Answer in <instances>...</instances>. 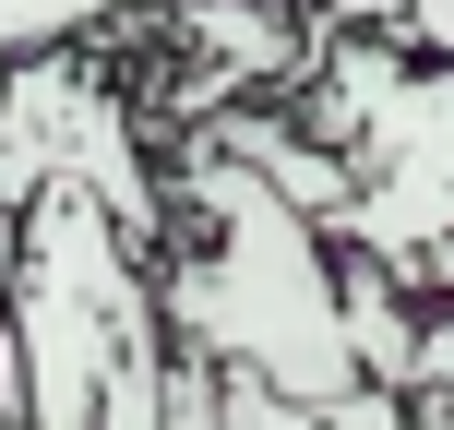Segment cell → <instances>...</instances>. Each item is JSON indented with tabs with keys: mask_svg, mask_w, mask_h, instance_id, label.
Listing matches in <instances>:
<instances>
[{
	"mask_svg": "<svg viewBox=\"0 0 454 430\" xmlns=\"http://www.w3.org/2000/svg\"><path fill=\"white\" fill-rule=\"evenodd\" d=\"M144 36H156V96H168V132H204L215 108H251V96H299V72L323 60V24L299 12V0H156V12H132ZM156 96H132V120L156 108Z\"/></svg>",
	"mask_w": 454,
	"mask_h": 430,
	"instance_id": "3",
	"label": "cell"
},
{
	"mask_svg": "<svg viewBox=\"0 0 454 430\" xmlns=\"http://www.w3.org/2000/svg\"><path fill=\"white\" fill-rule=\"evenodd\" d=\"M215 430H419V407H407V383H347V395L215 383Z\"/></svg>",
	"mask_w": 454,
	"mask_h": 430,
	"instance_id": "5",
	"label": "cell"
},
{
	"mask_svg": "<svg viewBox=\"0 0 454 430\" xmlns=\"http://www.w3.org/2000/svg\"><path fill=\"white\" fill-rule=\"evenodd\" d=\"M407 407H419V430H454V407H442V395H407Z\"/></svg>",
	"mask_w": 454,
	"mask_h": 430,
	"instance_id": "8",
	"label": "cell"
},
{
	"mask_svg": "<svg viewBox=\"0 0 454 430\" xmlns=\"http://www.w3.org/2000/svg\"><path fill=\"white\" fill-rule=\"evenodd\" d=\"M36 192H84L144 263H156V239H168L156 144H144V120H132V84L96 60V36L24 48V60L0 72V215H24Z\"/></svg>",
	"mask_w": 454,
	"mask_h": 430,
	"instance_id": "2",
	"label": "cell"
},
{
	"mask_svg": "<svg viewBox=\"0 0 454 430\" xmlns=\"http://www.w3.org/2000/svg\"><path fill=\"white\" fill-rule=\"evenodd\" d=\"M0 430H24V418H0Z\"/></svg>",
	"mask_w": 454,
	"mask_h": 430,
	"instance_id": "10",
	"label": "cell"
},
{
	"mask_svg": "<svg viewBox=\"0 0 454 430\" xmlns=\"http://www.w3.org/2000/svg\"><path fill=\"white\" fill-rule=\"evenodd\" d=\"M407 395H442L454 407V299H419V371H407Z\"/></svg>",
	"mask_w": 454,
	"mask_h": 430,
	"instance_id": "6",
	"label": "cell"
},
{
	"mask_svg": "<svg viewBox=\"0 0 454 430\" xmlns=\"http://www.w3.org/2000/svg\"><path fill=\"white\" fill-rule=\"evenodd\" d=\"M168 239H156V323L180 359H204L215 383L263 395H347L359 347L335 311V239L299 204H275L239 156H215L204 132L156 168Z\"/></svg>",
	"mask_w": 454,
	"mask_h": 430,
	"instance_id": "1",
	"label": "cell"
},
{
	"mask_svg": "<svg viewBox=\"0 0 454 430\" xmlns=\"http://www.w3.org/2000/svg\"><path fill=\"white\" fill-rule=\"evenodd\" d=\"M132 12H156V0H0V48H72V36H108V24H132ZM299 12L323 24V36H395V0H299Z\"/></svg>",
	"mask_w": 454,
	"mask_h": 430,
	"instance_id": "4",
	"label": "cell"
},
{
	"mask_svg": "<svg viewBox=\"0 0 454 430\" xmlns=\"http://www.w3.org/2000/svg\"><path fill=\"white\" fill-rule=\"evenodd\" d=\"M0 72H12V48H0Z\"/></svg>",
	"mask_w": 454,
	"mask_h": 430,
	"instance_id": "9",
	"label": "cell"
},
{
	"mask_svg": "<svg viewBox=\"0 0 454 430\" xmlns=\"http://www.w3.org/2000/svg\"><path fill=\"white\" fill-rule=\"evenodd\" d=\"M395 48H407V60H442V72H454V0H395Z\"/></svg>",
	"mask_w": 454,
	"mask_h": 430,
	"instance_id": "7",
	"label": "cell"
}]
</instances>
